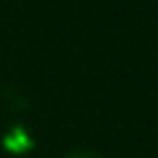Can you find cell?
Listing matches in <instances>:
<instances>
[{"mask_svg":"<svg viewBox=\"0 0 158 158\" xmlns=\"http://www.w3.org/2000/svg\"><path fill=\"white\" fill-rule=\"evenodd\" d=\"M66 158H100L95 150H74V153H69Z\"/></svg>","mask_w":158,"mask_h":158,"instance_id":"6da1fadb","label":"cell"}]
</instances>
